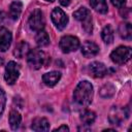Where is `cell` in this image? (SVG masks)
Returning a JSON list of instances; mask_svg holds the SVG:
<instances>
[{
  "instance_id": "obj_23",
  "label": "cell",
  "mask_w": 132,
  "mask_h": 132,
  "mask_svg": "<svg viewBox=\"0 0 132 132\" xmlns=\"http://www.w3.org/2000/svg\"><path fill=\"white\" fill-rule=\"evenodd\" d=\"M114 94V87L111 85H105L100 90V95L103 98H109Z\"/></svg>"
},
{
  "instance_id": "obj_27",
  "label": "cell",
  "mask_w": 132,
  "mask_h": 132,
  "mask_svg": "<svg viewBox=\"0 0 132 132\" xmlns=\"http://www.w3.org/2000/svg\"><path fill=\"white\" fill-rule=\"evenodd\" d=\"M59 2L61 3L62 6H68L71 2V0H59Z\"/></svg>"
},
{
  "instance_id": "obj_4",
  "label": "cell",
  "mask_w": 132,
  "mask_h": 132,
  "mask_svg": "<svg viewBox=\"0 0 132 132\" xmlns=\"http://www.w3.org/2000/svg\"><path fill=\"white\" fill-rule=\"evenodd\" d=\"M131 56V48L129 46H118L114 51L111 52L110 54V59L113 63L116 64H124L126 63Z\"/></svg>"
},
{
  "instance_id": "obj_7",
  "label": "cell",
  "mask_w": 132,
  "mask_h": 132,
  "mask_svg": "<svg viewBox=\"0 0 132 132\" xmlns=\"http://www.w3.org/2000/svg\"><path fill=\"white\" fill-rule=\"evenodd\" d=\"M20 75V66L13 61L8 62V64L5 67V73H4V79L8 85H13Z\"/></svg>"
},
{
  "instance_id": "obj_2",
  "label": "cell",
  "mask_w": 132,
  "mask_h": 132,
  "mask_svg": "<svg viewBox=\"0 0 132 132\" xmlns=\"http://www.w3.org/2000/svg\"><path fill=\"white\" fill-rule=\"evenodd\" d=\"M73 16H74L77 21L81 22V24H82L81 26H82L84 30H85L88 34H90V33L92 32V30H93V26H92V16H91V12H90V10H89L88 8H86V7H80V8H78L76 11L73 12Z\"/></svg>"
},
{
  "instance_id": "obj_16",
  "label": "cell",
  "mask_w": 132,
  "mask_h": 132,
  "mask_svg": "<svg viewBox=\"0 0 132 132\" xmlns=\"http://www.w3.org/2000/svg\"><path fill=\"white\" fill-rule=\"evenodd\" d=\"M119 34L123 39H130L132 36V27L129 23H122L119 26Z\"/></svg>"
},
{
  "instance_id": "obj_14",
  "label": "cell",
  "mask_w": 132,
  "mask_h": 132,
  "mask_svg": "<svg viewBox=\"0 0 132 132\" xmlns=\"http://www.w3.org/2000/svg\"><path fill=\"white\" fill-rule=\"evenodd\" d=\"M8 121H9L10 128L12 130H18L20 125H21V122H22V117L16 110H11L10 113H9Z\"/></svg>"
},
{
  "instance_id": "obj_1",
  "label": "cell",
  "mask_w": 132,
  "mask_h": 132,
  "mask_svg": "<svg viewBox=\"0 0 132 132\" xmlns=\"http://www.w3.org/2000/svg\"><path fill=\"white\" fill-rule=\"evenodd\" d=\"M93 86L88 80L80 81L74 92H73V99L76 104L80 106H88L93 99Z\"/></svg>"
},
{
  "instance_id": "obj_11",
  "label": "cell",
  "mask_w": 132,
  "mask_h": 132,
  "mask_svg": "<svg viewBox=\"0 0 132 132\" xmlns=\"http://www.w3.org/2000/svg\"><path fill=\"white\" fill-rule=\"evenodd\" d=\"M99 53V46L92 42V41H86L82 45H81V54L86 57V58H91L96 56Z\"/></svg>"
},
{
  "instance_id": "obj_3",
  "label": "cell",
  "mask_w": 132,
  "mask_h": 132,
  "mask_svg": "<svg viewBox=\"0 0 132 132\" xmlns=\"http://www.w3.org/2000/svg\"><path fill=\"white\" fill-rule=\"evenodd\" d=\"M27 62L33 69H39L45 62V54L38 48L30 50L27 54Z\"/></svg>"
},
{
  "instance_id": "obj_22",
  "label": "cell",
  "mask_w": 132,
  "mask_h": 132,
  "mask_svg": "<svg viewBox=\"0 0 132 132\" xmlns=\"http://www.w3.org/2000/svg\"><path fill=\"white\" fill-rule=\"evenodd\" d=\"M122 120H123V118L120 116V111H119V109L116 107V106H113L112 108H111V110H110V114H109V122L112 124V125H120L121 124V122H122Z\"/></svg>"
},
{
  "instance_id": "obj_20",
  "label": "cell",
  "mask_w": 132,
  "mask_h": 132,
  "mask_svg": "<svg viewBox=\"0 0 132 132\" xmlns=\"http://www.w3.org/2000/svg\"><path fill=\"white\" fill-rule=\"evenodd\" d=\"M29 52V44L25 41H22L20 42L16 46H15V50L13 52V55L18 58H23L25 55H27Z\"/></svg>"
},
{
  "instance_id": "obj_10",
  "label": "cell",
  "mask_w": 132,
  "mask_h": 132,
  "mask_svg": "<svg viewBox=\"0 0 132 132\" xmlns=\"http://www.w3.org/2000/svg\"><path fill=\"white\" fill-rule=\"evenodd\" d=\"M90 72L94 77H103L107 74V68L101 62H93L89 66Z\"/></svg>"
},
{
  "instance_id": "obj_12",
  "label": "cell",
  "mask_w": 132,
  "mask_h": 132,
  "mask_svg": "<svg viewBox=\"0 0 132 132\" xmlns=\"http://www.w3.org/2000/svg\"><path fill=\"white\" fill-rule=\"evenodd\" d=\"M31 129L37 132H44L50 130V123L45 118H36L32 121Z\"/></svg>"
},
{
  "instance_id": "obj_18",
  "label": "cell",
  "mask_w": 132,
  "mask_h": 132,
  "mask_svg": "<svg viewBox=\"0 0 132 132\" xmlns=\"http://www.w3.org/2000/svg\"><path fill=\"white\" fill-rule=\"evenodd\" d=\"M101 37L103 39V41L107 44L111 43L113 41V37H114V34H113V29L111 28L110 25H107L103 28L102 32H101Z\"/></svg>"
},
{
  "instance_id": "obj_29",
  "label": "cell",
  "mask_w": 132,
  "mask_h": 132,
  "mask_svg": "<svg viewBox=\"0 0 132 132\" xmlns=\"http://www.w3.org/2000/svg\"><path fill=\"white\" fill-rule=\"evenodd\" d=\"M46 1H48V2H53V1H55V0H46Z\"/></svg>"
},
{
  "instance_id": "obj_13",
  "label": "cell",
  "mask_w": 132,
  "mask_h": 132,
  "mask_svg": "<svg viewBox=\"0 0 132 132\" xmlns=\"http://www.w3.org/2000/svg\"><path fill=\"white\" fill-rule=\"evenodd\" d=\"M60 78H61V73L59 71H51L44 73L42 76V80L44 85H46L47 87H54L55 85L58 84Z\"/></svg>"
},
{
  "instance_id": "obj_15",
  "label": "cell",
  "mask_w": 132,
  "mask_h": 132,
  "mask_svg": "<svg viewBox=\"0 0 132 132\" xmlns=\"http://www.w3.org/2000/svg\"><path fill=\"white\" fill-rule=\"evenodd\" d=\"M22 8H23L22 2H20V1L12 2L9 6V16L12 20H18L22 12Z\"/></svg>"
},
{
  "instance_id": "obj_24",
  "label": "cell",
  "mask_w": 132,
  "mask_h": 132,
  "mask_svg": "<svg viewBox=\"0 0 132 132\" xmlns=\"http://www.w3.org/2000/svg\"><path fill=\"white\" fill-rule=\"evenodd\" d=\"M5 103H6V97H5V93L2 90V88H0V118L4 111L5 108Z\"/></svg>"
},
{
  "instance_id": "obj_6",
  "label": "cell",
  "mask_w": 132,
  "mask_h": 132,
  "mask_svg": "<svg viewBox=\"0 0 132 132\" xmlns=\"http://www.w3.org/2000/svg\"><path fill=\"white\" fill-rule=\"evenodd\" d=\"M60 48L62 50L63 53H71V52H75L78 47H79V40L77 37L72 36V35H66L63 36L60 40Z\"/></svg>"
},
{
  "instance_id": "obj_9",
  "label": "cell",
  "mask_w": 132,
  "mask_h": 132,
  "mask_svg": "<svg viewBox=\"0 0 132 132\" xmlns=\"http://www.w3.org/2000/svg\"><path fill=\"white\" fill-rule=\"evenodd\" d=\"M11 33L6 28H0V51L6 52L11 44Z\"/></svg>"
},
{
  "instance_id": "obj_19",
  "label": "cell",
  "mask_w": 132,
  "mask_h": 132,
  "mask_svg": "<svg viewBox=\"0 0 132 132\" xmlns=\"http://www.w3.org/2000/svg\"><path fill=\"white\" fill-rule=\"evenodd\" d=\"M35 40L39 46H45L50 43V36L45 31L40 30L37 32V34L35 36Z\"/></svg>"
},
{
  "instance_id": "obj_5",
  "label": "cell",
  "mask_w": 132,
  "mask_h": 132,
  "mask_svg": "<svg viewBox=\"0 0 132 132\" xmlns=\"http://www.w3.org/2000/svg\"><path fill=\"white\" fill-rule=\"evenodd\" d=\"M28 25L32 31L38 32L40 30H43L45 21H44L43 13L40 9H35L31 13V15L29 16V20H28Z\"/></svg>"
},
{
  "instance_id": "obj_25",
  "label": "cell",
  "mask_w": 132,
  "mask_h": 132,
  "mask_svg": "<svg viewBox=\"0 0 132 132\" xmlns=\"http://www.w3.org/2000/svg\"><path fill=\"white\" fill-rule=\"evenodd\" d=\"M110 1L113 6H116L117 8H120V9H122L126 4V0H110Z\"/></svg>"
},
{
  "instance_id": "obj_17",
  "label": "cell",
  "mask_w": 132,
  "mask_h": 132,
  "mask_svg": "<svg viewBox=\"0 0 132 132\" xmlns=\"http://www.w3.org/2000/svg\"><path fill=\"white\" fill-rule=\"evenodd\" d=\"M90 4H91L92 8H94L97 12L106 13L108 10L107 3L105 0H90Z\"/></svg>"
},
{
  "instance_id": "obj_28",
  "label": "cell",
  "mask_w": 132,
  "mask_h": 132,
  "mask_svg": "<svg viewBox=\"0 0 132 132\" xmlns=\"http://www.w3.org/2000/svg\"><path fill=\"white\" fill-rule=\"evenodd\" d=\"M3 20H4V13H3L2 11H0V25L2 24Z\"/></svg>"
},
{
  "instance_id": "obj_26",
  "label": "cell",
  "mask_w": 132,
  "mask_h": 132,
  "mask_svg": "<svg viewBox=\"0 0 132 132\" xmlns=\"http://www.w3.org/2000/svg\"><path fill=\"white\" fill-rule=\"evenodd\" d=\"M54 131H55V132H56V131H65V132H66V131H69V128H68L66 125H63V126H60V127L56 128Z\"/></svg>"
},
{
  "instance_id": "obj_21",
  "label": "cell",
  "mask_w": 132,
  "mask_h": 132,
  "mask_svg": "<svg viewBox=\"0 0 132 132\" xmlns=\"http://www.w3.org/2000/svg\"><path fill=\"white\" fill-rule=\"evenodd\" d=\"M96 119V114L94 111H91V110H84L81 113H80V120L81 122L85 124V125H91L94 123Z\"/></svg>"
},
{
  "instance_id": "obj_8",
  "label": "cell",
  "mask_w": 132,
  "mask_h": 132,
  "mask_svg": "<svg viewBox=\"0 0 132 132\" xmlns=\"http://www.w3.org/2000/svg\"><path fill=\"white\" fill-rule=\"evenodd\" d=\"M52 21L59 30H63L68 24V16L61 8L56 7L52 11Z\"/></svg>"
}]
</instances>
